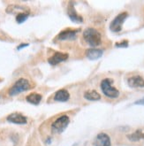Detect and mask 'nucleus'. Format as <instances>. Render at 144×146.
<instances>
[{
  "label": "nucleus",
  "mask_w": 144,
  "mask_h": 146,
  "mask_svg": "<svg viewBox=\"0 0 144 146\" xmlns=\"http://www.w3.org/2000/svg\"><path fill=\"white\" fill-rule=\"evenodd\" d=\"M83 38L91 47H96L102 44L101 34L93 28H88L83 31Z\"/></svg>",
  "instance_id": "1"
},
{
  "label": "nucleus",
  "mask_w": 144,
  "mask_h": 146,
  "mask_svg": "<svg viewBox=\"0 0 144 146\" xmlns=\"http://www.w3.org/2000/svg\"><path fill=\"white\" fill-rule=\"evenodd\" d=\"M112 81L109 78H105L101 82V90L104 95L110 98H117L120 96V91L112 86Z\"/></svg>",
  "instance_id": "3"
},
{
  "label": "nucleus",
  "mask_w": 144,
  "mask_h": 146,
  "mask_svg": "<svg viewBox=\"0 0 144 146\" xmlns=\"http://www.w3.org/2000/svg\"><path fill=\"white\" fill-rule=\"evenodd\" d=\"M67 14H68V17H69L70 20L72 21L76 22V23H81V22H83V18L75 12V10H74V8H73V5H69L68 6V11H67Z\"/></svg>",
  "instance_id": "13"
},
{
  "label": "nucleus",
  "mask_w": 144,
  "mask_h": 146,
  "mask_svg": "<svg viewBox=\"0 0 144 146\" xmlns=\"http://www.w3.org/2000/svg\"><path fill=\"white\" fill-rule=\"evenodd\" d=\"M78 30L73 29H65L58 34L57 38L59 40H73L77 37Z\"/></svg>",
  "instance_id": "9"
},
{
  "label": "nucleus",
  "mask_w": 144,
  "mask_h": 146,
  "mask_svg": "<svg viewBox=\"0 0 144 146\" xmlns=\"http://www.w3.org/2000/svg\"><path fill=\"white\" fill-rule=\"evenodd\" d=\"M42 97L41 94H38V93H30L28 96H27L26 98V100L30 103L32 105H35V106H37L40 104V102L42 101Z\"/></svg>",
  "instance_id": "14"
},
{
  "label": "nucleus",
  "mask_w": 144,
  "mask_h": 146,
  "mask_svg": "<svg viewBox=\"0 0 144 146\" xmlns=\"http://www.w3.org/2000/svg\"><path fill=\"white\" fill-rule=\"evenodd\" d=\"M70 98V94L66 90H59L54 95V100L57 102H66Z\"/></svg>",
  "instance_id": "12"
},
{
  "label": "nucleus",
  "mask_w": 144,
  "mask_h": 146,
  "mask_svg": "<svg viewBox=\"0 0 144 146\" xmlns=\"http://www.w3.org/2000/svg\"><path fill=\"white\" fill-rule=\"evenodd\" d=\"M6 119H7V121L14 123V124H19V125H24V124H27L28 122L27 117H25L24 115L19 113H13L9 114L7 116Z\"/></svg>",
  "instance_id": "7"
},
{
  "label": "nucleus",
  "mask_w": 144,
  "mask_h": 146,
  "mask_svg": "<svg viewBox=\"0 0 144 146\" xmlns=\"http://www.w3.org/2000/svg\"><path fill=\"white\" fill-rule=\"evenodd\" d=\"M104 54V50L102 49H88L86 50V57L89 60H96Z\"/></svg>",
  "instance_id": "11"
},
{
  "label": "nucleus",
  "mask_w": 144,
  "mask_h": 146,
  "mask_svg": "<svg viewBox=\"0 0 144 146\" xmlns=\"http://www.w3.org/2000/svg\"><path fill=\"white\" fill-rule=\"evenodd\" d=\"M30 88H31V84L28 82V80L25 78H20L18 81H16L15 83L9 89L8 94H9V96L11 97H14L24 91L30 90Z\"/></svg>",
  "instance_id": "2"
},
{
  "label": "nucleus",
  "mask_w": 144,
  "mask_h": 146,
  "mask_svg": "<svg viewBox=\"0 0 144 146\" xmlns=\"http://www.w3.org/2000/svg\"><path fill=\"white\" fill-rule=\"evenodd\" d=\"M68 58V54L66 53H63V52H56L53 56H52L50 58H49L48 59V62L52 65V66H56L59 63H61L63 61H65L66 59Z\"/></svg>",
  "instance_id": "8"
},
{
  "label": "nucleus",
  "mask_w": 144,
  "mask_h": 146,
  "mask_svg": "<svg viewBox=\"0 0 144 146\" xmlns=\"http://www.w3.org/2000/svg\"><path fill=\"white\" fill-rule=\"evenodd\" d=\"M127 138L131 142H138L141 139H144V130L143 129H137L135 132L127 135Z\"/></svg>",
  "instance_id": "15"
},
{
  "label": "nucleus",
  "mask_w": 144,
  "mask_h": 146,
  "mask_svg": "<svg viewBox=\"0 0 144 146\" xmlns=\"http://www.w3.org/2000/svg\"><path fill=\"white\" fill-rule=\"evenodd\" d=\"M84 98L89 101H98L101 99V96L96 90H88L84 93Z\"/></svg>",
  "instance_id": "16"
},
{
  "label": "nucleus",
  "mask_w": 144,
  "mask_h": 146,
  "mask_svg": "<svg viewBox=\"0 0 144 146\" xmlns=\"http://www.w3.org/2000/svg\"><path fill=\"white\" fill-rule=\"evenodd\" d=\"M127 16H128V13L126 12L117 15L114 18V20L112 21L111 25H110V29H111V31L114 33L120 32L122 29V25L125 22L126 19L127 18Z\"/></svg>",
  "instance_id": "5"
},
{
  "label": "nucleus",
  "mask_w": 144,
  "mask_h": 146,
  "mask_svg": "<svg viewBox=\"0 0 144 146\" xmlns=\"http://www.w3.org/2000/svg\"><path fill=\"white\" fill-rule=\"evenodd\" d=\"M127 83L131 88H144V79L140 75L130 77L127 80Z\"/></svg>",
  "instance_id": "10"
},
{
  "label": "nucleus",
  "mask_w": 144,
  "mask_h": 146,
  "mask_svg": "<svg viewBox=\"0 0 144 146\" xmlns=\"http://www.w3.org/2000/svg\"><path fill=\"white\" fill-rule=\"evenodd\" d=\"M70 123V118L67 115H61L53 121L52 124V131L55 134H60L62 133L67 126Z\"/></svg>",
  "instance_id": "4"
},
{
  "label": "nucleus",
  "mask_w": 144,
  "mask_h": 146,
  "mask_svg": "<svg viewBox=\"0 0 144 146\" xmlns=\"http://www.w3.org/2000/svg\"><path fill=\"white\" fill-rule=\"evenodd\" d=\"M94 146H112L111 137L106 133H99L93 140Z\"/></svg>",
  "instance_id": "6"
},
{
  "label": "nucleus",
  "mask_w": 144,
  "mask_h": 146,
  "mask_svg": "<svg viewBox=\"0 0 144 146\" xmlns=\"http://www.w3.org/2000/svg\"><path fill=\"white\" fill-rule=\"evenodd\" d=\"M29 44H20L18 47H17V50H21L22 48H25V47H28Z\"/></svg>",
  "instance_id": "20"
},
{
  "label": "nucleus",
  "mask_w": 144,
  "mask_h": 146,
  "mask_svg": "<svg viewBox=\"0 0 144 146\" xmlns=\"http://www.w3.org/2000/svg\"><path fill=\"white\" fill-rule=\"evenodd\" d=\"M134 105H140V106H143L144 105V98H141L137 101L134 102Z\"/></svg>",
  "instance_id": "19"
},
{
  "label": "nucleus",
  "mask_w": 144,
  "mask_h": 146,
  "mask_svg": "<svg viewBox=\"0 0 144 146\" xmlns=\"http://www.w3.org/2000/svg\"><path fill=\"white\" fill-rule=\"evenodd\" d=\"M116 47H118V48H125V47H127L128 46V42L127 41H122L120 42H117L115 44Z\"/></svg>",
  "instance_id": "18"
},
{
  "label": "nucleus",
  "mask_w": 144,
  "mask_h": 146,
  "mask_svg": "<svg viewBox=\"0 0 144 146\" xmlns=\"http://www.w3.org/2000/svg\"><path fill=\"white\" fill-rule=\"evenodd\" d=\"M28 17H29V12H21V13L17 14L16 21H17V23L21 24V23L26 21Z\"/></svg>",
  "instance_id": "17"
}]
</instances>
